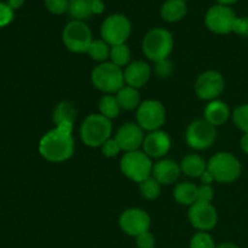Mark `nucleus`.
<instances>
[{"mask_svg": "<svg viewBox=\"0 0 248 248\" xmlns=\"http://www.w3.org/2000/svg\"><path fill=\"white\" fill-rule=\"evenodd\" d=\"M41 156L50 162H63L70 159L74 153L72 133L63 132L57 127L45 133L39 143Z\"/></svg>", "mask_w": 248, "mask_h": 248, "instance_id": "f257e3e1", "label": "nucleus"}, {"mask_svg": "<svg viewBox=\"0 0 248 248\" xmlns=\"http://www.w3.org/2000/svg\"><path fill=\"white\" fill-rule=\"evenodd\" d=\"M111 130V120L102 114H91L82 123L80 136L87 147H102L110 137Z\"/></svg>", "mask_w": 248, "mask_h": 248, "instance_id": "f03ea898", "label": "nucleus"}, {"mask_svg": "<svg viewBox=\"0 0 248 248\" xmlns=\"http://www.w3.org/2000/svg\"><path fill=\"white\" fill-rule=\"evenodd\" d=\"M207 170L216 182L232 183L241 176L242 167L239 159L227 152L213 155L207 164Z\"/></svg>", "mask_w": 248, "mask_h": 248, "instance_id": "7ed1b4c3", "label": "nucleus"}, {"mask_svg": "<svg viewBox=\"0 0 248 248\" xmlns=\"http://www.w3.org/2000/svg\"><path fill=\"white\" fill-rule=\"evenodd\" d=\"M143 52L150 61L166 60L173 50V38L164 28H154L147 33L142 44Z\"/></svg>", "mask_w": 248, "mask_h": 248, "instance_id": "20e7f679", "label": "nucleus"}, {"mask_svg": "<svg viewBox=\"0 0 248 248\" xmlns=\"http://www.w3.org/2000/svg\"><path fill=\"white\" fill-rule=\"evenodd\" d=\"M92 84L99 91L110 94L125 86V77L120 67L111 62H103L97 65L91 74Z\"/></svg>", "mask_w": 248, "mask_h": 248, "instance_id": "39448f33", "label": "nucleus"}, {"mask_svg": "<svg viewBox=\"0 0 248 248\" xmlns=\"http://www.w3.org/2000/svg\"><path fill=\"white\" fill-rule=\"evenodd\" d=\"M120 167L123 173L131 181L140 182L149 178L153 173V165L152 159L140 150H135V152L125 153L120 161Z\"/></svg>", "mask_w": 248, "mask_h": 248, "instance_id": "423d86ee", "label": "nucleus"}, {"mask_svg": "<svg viewBox=\"0 0 248 248\" xmlns=\"http://www.w3.org/2000/svg\"><path fill=\"white\" fill-rule=\"evenodd\" d=\"M63 43L65 47L75 53H87L92 40L89 26L81 21H72L63 29Z\"/></svg>", "mask_w": 248, "mask_h": 248, "instance_id": "0eeeda50", "label": "nucleus"}, {"mask_svg": "<svg viewBox=\"0 0 248 248\" xmlns=\"http://www.w3.org/2000/svg\"><path fill=\"white\" fill-rule=\"evenodd\" d=\"M136 118H137V124L142 130L153 132V131L159 130L165 124L166 111H165V107L159 101L148 99L138 106Z\"/></svg>", "mask_w": 248, "mask_h": 248, "instance_id": "6e6552de", "label": "nucleus"}, {"mask_svg": "<svg viewBox=\"0 0 248 248\" xmlns=\"http://www.w3.org/2000/svg\"><path fill=\"white\" fill-rule=\"evenodd\" d=\"M131 34V23L127 17L123 15L109 16L103 22L101 28L102 40L108 45L116 46L126 43Z\"/></svg>", "mask_w": 248, "mask_h": 248, "instance_id": "1a4fd4ad", "label": "nucleus"}, {"mask_svg": "<svg viewBox=\"0 0 248 248\" xmlns=\"http://www.w3.org/2000/svg\"><path fill=\"white\" fill-rule=\"evenodd\" d=\"M216 137H217L216 127L206 120L193 121L186 128V143L189 147L195 150H205L212 147Z\"/></svg>", "mask_w": 248, "mask_h": 248, "instance_id": "9d476101", "label": "nucleus"}, {"mask_svg": "<svg viewBox=\"0 0 248 248\" xmlns=\"http://www.w3.org/2000/svg\"><path fill=\"white\" fill-rule=\"evenodd\" d=\"M237 17L232 7L224 5L212 6L206 14V26L210 31L217 34H228L234 31L235 22Z\"/></svg>", "mask_w": 248, "mask_h": 248, "instance_id": "9b49d317", "label": "nucleus"}, {"mask_svg": "<svg viewBox=\"0 0 248 248\" xmlns=\"http://www.w3.org/2000/svg\"><path fill=\"white\" fill-rule=\"evenodd\" d=\"M225 82L222 74L216 70H207L198 78L195 91L199 98L205 101H215L224 91Z\"/></svg>", "mask_w": 248, "mask_h": 248, "instance_id": "f8f14e48", "label": "nucleus"}, {"mask_svg": "<svg viewBox=\"0 0 248 248\" xmlns=\"http://www.w3.org/2000/svg\"><path fill=\"white\" fill-rule=\"evenodd\" d=\"M119 224L123 232L130 236L137 237L138 235L149 232L150 217L144 210L140 208H128L120 216Z\"/></svg>", "mask_w": 248, "mask_h": 248, "instance_id": "ddd939ff", "label": "nucleus"}, {"mask_svg": "<svg viewBox=\"0 0 248 248\" xmlns=\"http://www.w3.org/2000/svg\"><path fill=\"white\" fill-rule=\"evenodd\" d=\"M189 220L195 229L207 232L213 229L217 224L218 215L211 202L196 201L189 210Z\"/></svg>", "mask_w": 248, "mask_h": 248, "instance_id": "4468645a", "label": "nucleus"}, {"mask_svg": "<svg viewBox=\"0 0 248 248\" xmlns=\"http://www.w3.org/2000/svg\"><path fill=\"white\" fill-rule=\"evenodd\" d=\"M115 140H118L123 152L130 153L142 147L144 142V135L138 124L128 123L119 128Z\"/></svg>", "mask_w": 248, "mask_h": 248, "instance_id": "2eb2a0df", "label": "nucleus"}, {"mask_svg": "<svg viewBox=\"0 0 248 248\" xmlns=\"http://www.w3.org/2000/svg\"><path fill=\"white\" fill-rule=\"evenodd\" d=\"M142 147L150 159H159L165 156L171 149V138L169 133L164 131H153L145 136Z\"/></svg>", "mask_w": 248, "mask_h": 248, "instance_id": "dca6fc26", "label": "nucleus"}, {"mask_svg": "<svg viewBox=\"0 0 248 248\" xmlns=\"http://www.w3.org/2000/svg\"><path fill=\"white\" fill-rule=\"evenodd\" d=\"M150 75H152V69L143 61H135L130 63L124 72L126 85L137 90L147 84L148 80L150 79Z\"/></svg>", "mask_w": 248, "mask_h": 248, "instance_id": "f3484780", "label": "nucleus"}, {"mask_svg": "<svg viewBox=\"0 0 248 248\" xmlns=\"http://www.w3.org/2000/svg\"><path fill=\"white\" fill-rule=\"evenodd\" d=\"M181 165L170 159H164L157 161L153 167L152 176L159 182L161 186L173 184L181 176Z\"/></svg>", "mask_w": 248, "mask_h": 248, "instance_id": "a211bd4d", "label": "nucleus"}, {"mask_svg": "<svg viewBox=\"0 0 248 248\" xmlns=\"http://www.w3.org/2000/svg\"><path fill=\"white\" fill-rule=\"evenodd\" d=\"M230 116V109L227 103L222 101H211L205 108V120L211 125L220 126L228 121Z\"/></svg>", "mask_w": 248, "mask_h": 248, "instance_id": "6ab92c4d", "label": "nucleus"}, {"mask_svg": "<svg viewBox=\"0 0 248 248\" xmlns=\"http://www.w3.org/2000/svg\"><path fill=\"white\" fill-rule=\"evenodd\" d=\"M181 170L186 176L193 177V178H200L207 171V164L200 155L189 154L182 161Z\"/></svg>", "mask_w": 248, "mask_h": 248, "instance_id": "aec40b11", "label": "nucleus"}, {"mask_svg": "<svg viewBox=\"0 0 248 248\" xmlns=\"http://www.w3.org/2000/svg\"><path fill=\"white\" fill-rule=\"evenodd\" d=\"M174 200L181 205L191 206L199 200V186L190 182L177 184L173 191Z\"/></svg>", "mask_w": 248, "mask_h": 248, "instance_id": "412c9836", "label": "nucleus"}, {"mask_svg": "<svg viewBox=\"0 0 248 248\" xmlns=\"http://www.w3.org/2000/svg\"><path fill=\"white\" fill-rule=\"evenodd\" d=\"M186 5L182 0H167L161 7V16L167 22H178L186 16Z\"/></svg>", "mask_w": 248, "mask_h": 248, "instance_id": "4be33fe9", "label": "nucleus"}, {"mask_svg": "<svg viewBox=\"0 0 248 248\" xmlns=\"http://www.w3.org/2000/svg\"><path fill=\"white\" fill-rule=\"evenodd\" d=\"M116 99H118L120 108L125 109V110H132V109L138 108V106L140 104L138 90L135 87L127 86V85L116 92Z\"/></svg>", "mask_w": 248, "mask_h": 248, "instance_id": "5701e85b", "label": "nucleus"}, {"mask_svg": "<svg viewBox=\"0 0 248 248\" xmlns=\"http://www.w3.org/2000/svg\"><path fill=\"white\" fill-rule=\"evenodd\" d=\"M75 115H77V111L70 102H61L53 111V121H55L56 126L61 125V124H73L74 125Z\"/></svg>", "mask_w": 248, "mask_h": 248, "instance_id": "b1692460", "label": "nucleus"}, {"mask_svg": "<svg viewBox=\"0 0 248 248\" xmlns=\"http://www.w3.org/2000/svg\"><path fill=\"white\" fill-rule=\"evenodd\" d=\"M98 108L102 115L106 116L109 120L118 118L121 110L116 96H113V94H106V96L102 97L101 101H99Z\"/></svg>", "mask_w": 248, "mask_h": 248, "instance_id": "393cba45", "label": "nucleus"}, {"mask_svg": "<svg viewBox=\"0 0 248 248\" xmlns=\"http://www.w3.org/2000/svg\"><path fill=\"white\" fill-rule=\"evenodd\" d=\"M68 12L75 21L89 18L92 15L91 2L89 0H69Z\"/></svg>", "mask_w": 248, "mask_h": 248, "instance_id": "a878e982", "label": "nucleus"}, {"mask_svg": "<svg viewBox=\"0 0 248 248\" xmlns=\"http://www.w3.org/2000/svg\"><path fill=\"white\" fill-rule=\"evenodd\" d=\"M110 45L106 43L104 40H93L87 50V55L97 62H106L107 58L110 56Z\"/></svg>", "mask_w": 248, "mask_h": 248, "instance_id": "bb28decb", "label": "nucleus"}, {"mask_svg": "<svg viewBox=\"0 0 248 248\" xmlns=\"http://www.w3.org/2000/svg\"><path fill=\"white\" fill-rule=\"evenodd\" d=\"M110 58L111 63H114L118 67H125V65H128V62L131 60V52L130 48L123 44V45H116L111 46L110 47Z\"/></svg>", "mask_w": 248, "mask_h": 248, "instance_id": "cd10ccee", "label": "nucleus"}, {"mask_svg": "<svg viewBox=\"0 0 248 248\" xmlns=\"http://www.w3.org/2000/svg\"><path fill=\"white\" fill-rule=\"evenodd\" d=\"M140 190L143 198L147 200H155L161 193V184L153 176L140 183Z\"/></svg>", "mask_w": 248, "mask_h": 248, "instance_id": "c85d7f7f", "label": "nucleus"}, {"mask_svg": "<svg viewBox=\"0 0 248 248\" xmlns=\"http://www.w3.org/2000/svg\"><path fill=\"white\" fill-rule=\"evenodd\" d=\"M232 121L237 128L248 133V104L237 107L232 113Z\"/></svg>", "mask_w": 248, "mask_h": 248, "instance_id": "c756f323", "label": "nucleus"}, {"mask_svg": "<svg viewBox=\"0 0 248 248\" xmlns=\"http://www.w3.org/2000/svg\"><path fill=\"white\" fill-rule=\"evenodd\" d=\"M190 248H217V246L208 232H200L194 235L191 239Z\"/></svg>", "mask_w": 248, "mask_h": 248, "instance_id": "7c9ffc66", "label": "nucleus"}, {"mask_svg": "<svg viewBox=\"0 0 248 248\" xmlns=\"http://www.w3.org/2000/svg\"><path fill=\"white\" fill-rule=\"evenodd\" d=\"M45 5L50 12L55 15H62L68 11L69 0H45Z\"/></svg>", "mask_w": 248, "mask_h": 248, "instance_id": "2f4dec72", "label": "nucleus"}, {"mask_svg": "<svg viewBox=\"0 0 248 248\" xmlns=\"http://www.w3.org/2000/svg\"><path fill=\"white\" fill-rule=\"evenodd\" d=\"M172 72H173V65L169 58L155 62V73L160 78H169L172 74Z\"/></svg>", "mask_w": 248, "mask_h": 248, "instance_id": "473e14b6", "label": "nucleus"}, {"mask_svg": "<svg viewBox=\"0 0 248 248\" xmlns=\"http://www.w3.org/2000/svg\"><path fill=\"white\" fill-rule=\"evenodd\" d=\"M102 152H103L104 156L114 157L116 156L119 153L123 152V150H121L120 145H119L118 140H116L115 138H114V140H110V138H109V140L102 145Z\"/></svg>", "mask_w": 248, "mask_h": 248, "instance_id": "72a5a7b5", "label": "nucleus"}, {"mask_svg": "<svg viewBox=\"0 0 248 248\" xmlns=\"http://www.w3.org/2000/svg\"><path fill=\"white\" fill-rule=\"evenodd\" d=\"M138 248H154L155 247V237L150 232H145L143 234L138 235L136 237Z\"/></svg>", "mask_w": 248, "mask_h": 248, "instance_id": "f704fd0d", "label": "nucleus"}, {"mask_svg": "<svg viewBox=\"0 0 248 248\" xmlns=\"http://www.w3.org/2000/svg\"><path fill=\"white\" fill-rule=\"evenodd\" d=\"M14 19V11L9 4L0 2V27H5Z\"/></svg>", "mask_w": 248, "mask_h": 248, "instance_id": "c9c22d12", "label": "nucleus"}, {"mask_svg": "<svg viewBox=\"0 0 248 248\" xmlns=\"http://www.w3.org/2000/svg\"><path fill=\"white\" fill-rule=\"evenodd\" d=\"M213 196H215V190H213L212 186H208V184H202L201 186H199V200L198 201L211 202V201L213 200Z\"/></svg>", "mask_w": 248, "mask_h": 248, "instance_id": "e433bc0d", "label": "nucleus"}, {"mask_svg": "<svg viewBox=\"0 0 248 248\" xmlns=\"http://www.w3.org/2000/svg\"><path fill=\"white\" fill-rule=\"evenodd\" d=\"M234 31L237 34H241V35H248V17L236 19Z\"/></svg>", "mask_w": 248, "mask_h": 248, "instance_id": "4c0bfd02", "label": "nucleus"}, {"mask_svg": "<svg viewBox=\"0 0 248 248\" xmlns=\"http://www.w3.org/2000/svg\"><path fill=\"white\" fill-rule=\"evenodd\" d=\"M91 9H92V14L99 15L104 11V4L102 1L91 2Z\"/></svg>", "mask_w": 248, "mask_h": 248, "instance_id": "58836bf2", "label": "nucleus"}, {"mask_svg": "<svg viewBox=\"0 0 248 248\" xmlns=\"http://www.w3.org/2000/svg\"><path fill=\"white\" fill-rule=\"evenodd\" d=\"M200 178H201V182H202V184H208V186H211V183L215 182V178H213L212 174L208 172V170L200 177Z\"/></svg>", "mask_w": 248, "mask_h": 248, "instance_id": "ea45409f", "label": "nucleus"}, {"mask_svg": "<svg viewBox=\"0 0 248 248\" xmlns=\"http://www.w3.org/2000/svg\"><path fill=\"white\" fill-rule=\"evenodd\" d=\"M241 148L245 153L248 155V133H245L241 138Z\"/></svg>", "mask_w": 248, "mask_h": 248, "instance_id": "a19ab883", "label": "nucleus"}, {"mask_svg": "<svg viewBox=\"0 0 248 248\" xmlns=\"http://www.w3.org/2000/svg\"><path fill=\"white\" fill-rule=\"evenodd\" d=\"M24 0H9V6L11 7L12 10L14 9H18L23 5Z\"/></svg>", "mask_w": 248, "mask_h": 248, "instance_id": "79ce46f5", "label": "nucleus"}, {"mask_svg": "<svg viewBox=\"0 0 248 248\" xmlns=\"http://www.w3.org/2000/svg\"><path fill=\"white\" fill-rule=\"evenodd\" d=\"M219 5H224V6H230V5L235 4L237 0H217Z\"/></svg>", "mask_w": 248, "mask_h": 248, "instance_id": "37998d69", "label": "nucleus"}, {"mask_svg": "<svg viewBox=\"0 0 248 248\" xmlns=\"http://www.w3.org/2000/svg\"><path fill=\"white\" fill-rule=\"evenodd\" d=\"M217 248H239L236 246V245H234V244H222V245H219V246H217Z\"/></svg>", "mask_w": 248, "mask_h": 248, "instance_id": "c03bdc74", "label": "nucleus"}, {"mask_svg": "<svg viewBox=\"0 0 248 248\" xmlns=\"http://www.w3.org/2000/svg\"><path fill=\"white\" fill-rule=\"evenodd\" d=\"M90 2H94V1H102V0H89Z\"/></svg>", "mask_w": 248, "mask_h": 248, "instance_id": "a18cd8bd", "label": "nucleus"}, {"mask_svg": "<svg viewBox=\"0 0 248 248\" xmlns=\"http://www.w3.org/2000/svg\"><path fill=\"white\" fill-rule=\"evenodd\" d=\"M182 1H184V0H182Z\"/></svg>", "mask_w": 248, "mask_h": 248, "instance_id": "49530a36", "label": "nucleus"}]
</instances>
